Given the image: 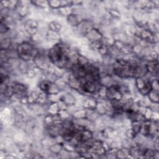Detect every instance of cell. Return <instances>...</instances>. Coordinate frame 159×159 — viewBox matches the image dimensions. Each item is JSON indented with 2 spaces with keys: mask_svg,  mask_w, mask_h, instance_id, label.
Instances as JSON below:
<instances>
[{
  "mask_svg": "<svg viewBox=\"0 0 159 159\" xmlns=\"http://www.w3.org/2000/svg\"><path fill=\"white\" fill-rule=\"evenodd\" d=\"M49 55L51 57L52 60L54 63H57V65H61L63 62L65 64L67 61L66 48L61 46L57 45L54 47L50 51Z\"/></svg>",
  "mask_w": 159,
  "mask_h": 159,
  "instance_id": "6da1fadb",
  "label": "cell"
}]
</instances>
